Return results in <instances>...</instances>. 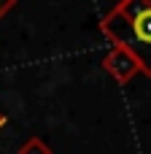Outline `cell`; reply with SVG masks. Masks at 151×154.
Returning <instances> with one entry per match:
<instances>
[{"label": "cell", "mask_w": 151, "mask_h": 154, "mask_svg": "<svg viewBox=\"0 0 151 154\" xmlns=\"http://www.w3.org/2000/svg\"><path fill=\"white\" fill-rule=\"evenodd\" d=\"M100 32L113 46L127 49L140 73L151 76V0H119L100 19Z\"/></svg>", "instance_id": "obj_1"}, {"label": "cell", "mask_w": 151, "mask_h": 154, "mask_svg": "<svg viewBox=\"0 0 151 154\" xmlns=\"http://www.w3.org/2000/svg\"><path fill=\"white\" fill-rule=\"evenodd\" d=\"M103 70H105L116 84H127V81H132V79L140 73V65H138V60H135L127 49L111 46V51L103 57Z\"/></svg>", "instance_id": "obj_2"}, {"label": "cell", "mask_w": 151, "mask_h": 154, "mask_svg": "<svg viewBox=\"0 0 151 154\" xmlns=\"http://www.w3.org/2000/svg\"><path fill=\"white\" fill-rule=\"evenodd\" d=\"M16 154H54V149H51L43 138L32 135V138H27V141L19 146V152H16Z\"/></svg>", "instance_id": "obj_3"}, {"label": "cell", "mask_w": 151, "mask_h": 154, "mask_svg": "<svg viewBox=\"0 0 151 154\" xmlns=\"http://www.w3.org/2000/svg\"><path fill=\"white\" fill-rule=\"evenodd\" d=\"M14 5H16V0H0V19H3V16H5Z\"/></svg>", "instance_id": "obj_4"}, {"label": "cell", "mask_w": 151, "mask_h": 154, "mask_svg": "<svg viewBox=\"0 0 151 154\" xmlns=\"http://www.w3.org/2000/svg\"><path fill=\"white\" fill-rule=\"evenodd\" d=\"M5 122H8V119H5V114L0 111V130H3V125H5Z\"/></svg>", "instance_id": "obj_5"}]
</instances>
